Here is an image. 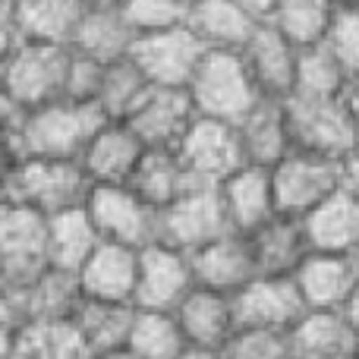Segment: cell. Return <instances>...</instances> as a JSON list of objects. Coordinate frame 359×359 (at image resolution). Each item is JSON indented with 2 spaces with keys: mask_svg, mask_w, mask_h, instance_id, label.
<instances>
[{
  "mask_svg": "<svg viewBox=\"0 0 359 359\" xmlns=\"http://www.w3.org/2000/svg\"><path fill=\"white\" fill-rule=\"evenodd\" d=\"M341 104L347 111V120L353 126V136H356V145H359V79H350L347 92L341 95Z\"/></svg>",
  "mask_w": 359,
  "mask_h": 359,
  "instance_id": "obj_44",
  "label": "cell"
},
{
  "mask_svg": "<svg viewBox=\"0 0 359 359\" xmlns=\"http://www.w3.org/2000/svg\"><path fill=\"white\" fill-rule=\"evenodd\" d=\"M350 86L347 69L341 67L328 44L299 50L297 67V98H316V101H337Z\"/></svg>",
  "mask_w": 359,
  "mask_h": 359,
  "instance_id": "obj_36",
  "label": "cell"
},
{
  "mask_svg": "<svg viewBox=\"0 0 359 359\" xmlns=\"http://www.w3.org/2000/svg\"><path fill=\"white\" fill-rule=\"evenodd\" d=\"M120 10H123L130 29L136 32V38L177 29L186 22V6H180L177 0H126Z\"/></svg>",
  "mask_w": 359,
  "mask_h": 359,
  "instance_id": "obj_38",
  "label": "cell"
},
{
  "mask_svg": "<svg viewBox=\"0 0 359 359\" xmlns=\"http://www.w3.org/2000/svg\"><path fill=\"white\" fill-rule=\"evenodd\" d=\"M236 133H240V145L246 155V168L274 170L287 155H293L284 101L262 98L255 111L236 126Z\"/></svg>",
  "mask_w": 359,
  "mask_h": 359,
  "instance_id": "obj_23",
  "label": "cell"
},
{
  "mask_svg": "<svg viewBox=\"0 0 359 359\" xmlns=\"http://www.w3.org/2000/svg\"><path fill=\"white\" fill-rule=\"evenodd\" d=\"M82 303H86V293H82L79 274L60 271V268H48L19 297L25 322H73Z\"/></svg>",
  "mask_w": 359,
  "mask_h": 359,
  "instance_id": "obj_29",
  "label": "cell"
},
{
  "mask_svg": "<svg viewBox=\"0 0 359 359\" xmlns=\"http://www.w3.org/2000/svg\"><path fill=\"white\" fill-rule=\"evenodd\" d=\"M95 359H142L139 353H133L130 347H123V350H114V353H104V356H95Z\"/></svg>",
  "mask_w": 359,
  "mask_h": 359,
  "instance_id": "obj_50",
  "label": "cell"
},
{
  "mask_svg": "<svg viewBox=\"0 0 359 359\" xmlns=\"http://www.w3.org/2000/svg\"><path fill=\"white\" fill-rule=\"evenodd\" d=\"M79 284L86 299L98 303H130L136 306L139 287V249L101 243L95 255L82 265Z\"/></svg>",
  "mask_w": 359,
  "mask_h": 359,
  "instance_id": "obj_21",
  "label": "cell"
},
{
  "mask_svg": "<svg viewBox=\"0 0 359 359\" xmlns=\"http://www.w3.org/2000/svg\"><path fill=\"white\" fill-rule=\"evenodd\" d=\"M217 196H221V208H224V217H227L230 233L252 236L278 217L271 170H262V168L236 170L233 177H227L217 186Z\"/></svg>",
  "mask_w": 359,
  "mask_h": 359,
  "instance_id": "obj_16",
  "label": "cell"
},
{
  "mask_svg": "<svg viewBox=\"0 0 359 359\" xmlns=\"http://www.w3.org/2000/svg\"><path fill=\"white\" fill-rule=\"evenodd\" d=\"M224 233H230V227L217 189H192L164 211H158V243L177 252L196 255Z\"/></svg>",
  "mask_w": 359,
  "mask_h": 359,
  "instance_id": "obj_10",
  "label": "cell"
},
{
  "mask_svg": "<svg viewBox=\"0 0 359 359\" xmlns=\"http://www.w3.org/2000/svg\"><path fill=\"white\" fill-rule=\"evenodd\" d=\"M189 259H192V274H196V287L224 293V297H236L259 278L252 243H249V236L240 233H224L221 240L198 249Z\"/></svg>",
  "mask_w": 359,
  "mask_h": 359,
  "instance_id": "obj_18",
  "label": "cell"
},
{
  "mask_svg": "<svg viewBox=\"0 0 359 359\" xmlns=\"http://www.w3.org/2000/svg\"><path fill=\"white\" fill-rule=\"evenodd\" d=\"M130 189L142 198L145 205H151L155 211H164L168 205H174L180 196L198 189L192 183L189 170L183 168L177 151L170 149H149L139 164L136 177H133Z\"/></svg>",
  "mask_w": 359,
  "mask_h": 359,
  "instance_id": "obj_30",
  "label": "cell"
},
{
  "mask_svg": "<svg viewBox=\"0 0 359 359\" xmlns=\"http://www.w3.org/2000/svg\"><path fill=\"white\" fill-rule=\"evenodd\" d=\"M107 123V117L95 104H76V101H54L48 107L25 114L19 126V145L22 158L35 161H76L79 164L86 145Z\"/></svg>",
  "mask_w": 359,
  "mask_h": 359,
  "instance_id": "obj_1",
  "label": "cell"
},
{
  "mask_svg": "<svg viewBox=\"0 0 359 359\" xmlns=\"http://www.w3.org/2000/svg\"><path fill=\"white\" fill-rule=\"evenodd\" d=\"M186 92H189L198 117L233 126H240L262 101L259 88L236 50H205Z\"/></svg>",
  "mask_w": 359,
  "mask_h": 359,
  "instance_id": "obj_3",
  "label": "cell"
},
{
  "mask_svg": "<svg viewBox=\"0 0 359 359\" xmlns=\"http://www.w3.org/2000/svg\"><path fill=\"white\" fill-rule=\"evenodd\" d=\"M344 192H350L359 202V145L344 158Z\"/></svg>",
  "mask_w": 359,
  "mask_h": 359,
  "instance_id": "obj_45",
  "label": "cell"
},
{
  "mask_svg": "<svg viewBox=\"0 0 359 359\" xmlns=\"http://www.w3.org/2000/svg\"><path fill=\"white\" fill-rule=\"evenodd\" d=\"M126 0H82L86 10H120Z\"/></svg>",
  "mask_w": 359,
  "mask_h": 359,
  "instance_id": "obj_48",
  "label": "cell"
},
{
  "mask_svg": "<svg viewBox=\"0 0 359 359\" xmlns=\"http://www.w3.org/2000/svg\"><path fill=\"white\" fill-rule=\"evenodd\" d=\"M88 189L92 183L76 161H35V158H25L4 183L10 202L25 205L44 217L82 208Z\"/></svg>",
  "mask_w": 359,
  "mask_h": 359,
  "instance_id": "obj_5",
  "label": "cell"
},
{
  "mask_svg": "<svg viewBox=\"0 0 359 359\" xmlns=\"http://www.w3.org/2000/svg\"><path fill=\"white\" fill-rule=\"evenodd\" d=\"M337 19L334 0H278L268 25L278 29L293 48L306 50L325 44Z\"/></svg>",
  "mask_w": 359,
  "mask_h": 359,
  "instance_id": "obj_32",
  "label": "cell"
},
{
  "mask_svg": "<svg viewBox=\"0 0 359 359\" xmlns=\"http://www.w3.org/2000/svg\"><path fill=\"white\" fill-rule=\"evenodd\" d=\"M177 4H180V6H186V10H189V6L196 4V0H177Z\"/></svg>",
  "mask_w": 359,
  "mask_h": 359,
  "instance_id": "obj_53",
  "label": "cell"
},
{
  "mask_svg": "<svg viewBox=\"0 0 359 359\" xmlns=\"http://www.w3.org/2000/svg\"><path fill=\"white\" fill-rule=\"evenodd\" d=\"M82 208L101 243H117L139 252L158 243V211L145 205L130 186H92Z\"/></svg>",
  "mask_w": 359,
  "mask_h": 359,
  "instance_id": "obj_7",
  "label": "cell"
},
{
  "mask_svg": "<svg viewBox=\"0 0 359 359\" xmlns=\"http://www.w3.org/2000/svg\"><path fill=\"white\" fill-rule=\"evenodd\" d=\"M236 4H240L249 16L259 19V22H268L271 13H274V6H278V0H236Z\"/></svg>",
  "mask_w": 359,
  "mask_h": 359,
  "instance_id": "obj_46",
  "label": "cell"
},
{
  "mask_svg": "<svg viewBox=\"0 0 359 359\" xmlns=\"http://www.w3.org/2000/svg\"><path fill=\"white\" fill-rule=\"evenodd\" d=\"M192 290H196V274H192V259L186 252H177L161 243L139 252L136 309L177 312Z\"/></svg>",
  "mask_w": 359,
  "mask_h": 359,
  "instance_id": "obj_12",
  "label": "cell"
},
{
  "mask_svg": "<svg viewBox=\"0 0 359 359\" xmlns=\"http://www.w3.org/2000/svg\"><path fill=\"white\" fill-rule=\"evenodd\" d=\"M177 155L198 189H217L227 177L246 168V155H243L236 126L208 117H198L192 123V130L180 142Z\"/></svg>",
  "mask_w": 359,
  "mask_h": 359,
  "instance_id": "obj_9",
  "label": "cell"
},
{
  "mask_svg": "<svg viewBox=\"0 0 359 359\" xmlns=\"http://www.w3.org/2000/svg\"><path fill=\"white\" fill-rule=\"evenodd\" d=\"M0 359H6V356H0Z\"/></svg>",
  "mask_w": 359,
  "mask_h": 359,
  "instance_id": "obj_58",
  "label": "cell"
},
{
  "mask_svg": "<svg viewBox=\"0 0 359 359\" xmlns=\"http://www.w3.org/2000/svg\"><path fill=\"white\" fill-rule=\"evenodd\" d=\"M151 92V82L145 79V73L136 67L133 57H123V60H114L104 67V76H101V92H98V107L107 120H126L136 114V107L145 101V95Z\"/></svg>",
  "mask_w": 359,
  "mask_h": 359,
  "instance_id": "obj_35",
  "label": "cell"
},
{
  "mask_svg": "<svg viewBox=\"0 0 359 359\" xmlns=\"http://www.w3.org/2000/svg\"><path fill=\"white\" fill-rule=\"evenodd\" d=\"M101 76H104V63L73 54L69 79H67V101L95 104V101H98V92H101Z\"/></svg>",
  "mask_w": 359,
  "mask_h": 359,
  "instance_id": "obj_41",
  "label": "cell"
},
{
  "mask_svg": "<svg viewBox=\"0 0 359 359\" xmlns=\"http://www.w3.org/2000/svg\"><path fill=\"white\" fill-rule=\"evenodd\" d=\"M221 359H293L290 337L280 331L240 328L221 350Z\"/></svg>",
  "mask_w": 359,
  "mask_h": 359,
  "instance_id": "obj_39",
  "label": "cell"
},
{
  "mask_svg": "<svg viewBox=\"0 0 359 359\" xmlns=\"http://www.w3.org/2000/svg\"><path fill=\"white\" fill-rule=\"evenodd\" d=\"M287 337L293 359H344L359 350V334L344 312H306Z\"/></svg>",
  "mask_w": 359,
  "mask_h": 359,
  "instance_id": "obj_26",
  "label": "cell"
},
{
  "mask_svg": "<svg viewBox=\"0 0 359 359\" xmlns=\"http://www.w3.org/2000/svg\"><path fill=\"white\" fill-rule=\"evenodd\" d=\"M10 6H13V0H0V16H6V13H10Z\"/></svg>",
  "mask_w": 359,
  "mask_h": 359,
  "instance_id": "obj_52",
  "label": "cell"
},
{
  "mask_svg": "<svg viewBox=\"0 0 359 359\" xmlns=\"http://www.w3.org/2000/svg\"><path fill=\"white\" fill-rule=\"evenodd\" d=\"M233 306L240 328L280 331V334H290L306 316V303L293 278H255L246 290L233 297Z\"/></svg>",
  "mask_w": 359,
  "mask_h": 359,
  "instance_id": "obj_14",
  "label": "cell"
},
{
  "mask_svg": "<svg viewBox=\"0 0 359 359\" xmlns=\"http://www.w3.org/2000/svg\"><path fill=\"white\" fill-rule=\"evenodd\" d=\"M101 246V236L95 224L88 221L86 208H73L63 215L48 217V262L50 268L79 274L82 265Z\"/></svg>",
  "mask_w": 359,
  "mask_h": 359,
  "instance_id": "obj_31",
  "label": "cell"
},
{
  "mask_svg": "<svg viewBox=\"0 0 359 359\" xmlns=\"http://www.w3.org/2000/svg\"><path fill=\"white\" fill-rule=\"evenodd\" d=\"M22 325H25V316H22V306H19V297H13L10 290L0 287V356L10 359L13 344H16Z\"/></svg>",
  "mask_w": 359,
  "mask_h": 359,
  "instance_id": "obj_42",
  "label": "cell"
},
{
  "mask_svg": "<svg viewBox=\"0 0 359 359\" xmlns=\"http://www.w3.org/2000/svg\"><path fill=\"white\" fill-rule=\"evenodd\" d=\"M271 183L278 215L306 221L312 211L344 189V161L293 151L271 170Z\"/></svg>",
  "mask_w": 359,
  "mask_h": 359,
  "instance_id": "obj_6",
  "label": "cell"
},
{
  "mask_svg": "<svg viewBox=\"0 0 359 359\" xmlns=\"http://www.w3.org/2000/svg\"><path fill=\"white\" fill-rule=\"evenodd\" d=\"M130 57L155 88H189L192 76L205 57V48L183 22L177 29L136 38Z\"/></svg>",
  "mask_w": 359,
  "mask_h": 359,
  "instance_id": "obj_11",
  "label": "cell"
},
{
  "mask_svg": "<svg viewBox=\"0 0 359 359\" xmlns=\"http://www.w3.org/2000/svg\"><path fill=\"white\" fill-rule=\"evenodd\" d=\"M249 243H252L259 278H293L303 268V262L312 255L306 224L284 215H278L259 233H252Z\"/></svg>",
  "mask_w": 359,
  "mask_h": 359,
  "instance_id": "obj_24",
  "label": "cell"
},
{
  "mask_svg": "<svg viewBox=\"0 0 359 359\" xmlns=\"http://www.w3.org/2000/svg\"><path fill=\"white\" fill-rule=\"evenodd\" d=\"M136 306L130 303H98V299H86L79 309V316L73 318V325L79 328L82 341L88 344L95 356L123 350L130 344L133 322H136Z\"/></svg>",
  "mask_w": 359,
  "mask_h": 359,
  "instance_id": "obj_33",
  "label": "cell"
},
{
  "mask_svg": "<svg viewBox=\"0 0 359 359\" xmlns=\"http://www.w3.org/2000/svg\"><path fill=\"white\" fill-rule=\"evenodd\" d=\"M287 126H290L293 151L344 161L356 149L353 126L347 120L341 98L337 101H316V98H287Z\"/></svg>",
  "mask_w": 359,
  "mask_h": 359,
  "instance_id": "obj_8",
  "label": "cell"
},
{
  "mask_svg": "<svg viewBox=\"0 0 359 359\" xmlns=\"http://www.w3.org/2000/svg\"><path fill=\"white\" fill-rule=\"evenodd\" d=\"M22 161H25V158H22V145H19V133L0 130V183H6L10 174Z\"/></svg>",
  "mask_w": 359,
  "mask_h": 359,
  "instance_id": "obj_43",
  "label": "cell"
},
{
  "mask_svg": "<svg viewBox=\"0 0 359 359\" xmlns=\"http://www.w3.org/2000/svg\"><path fill=\"white\" fill-rule=\"evenodd\" d=\"M50 268L48 217L19 202H0V287L22 297Z\"/></svg>",
  "mask_w": 359,
  "mask_h": 359,
  "instance_id": "obj_4",
  "label": "cell"
},
{
  "mask_svg": "<svg viewBox=\"0 0 359 359\" xmlns=\"http://www.w3.org/2000/svg\"><path fill=\"white\" fill-rule=\"evenodd\" d=\"M293 284L303 297L306 312H344L359 287V271L353 259L312 252L293 274Z\"/></svg>",
  "mask_w": 359,
  "mask_h": 359,
  "instance_id": "obj_19",
  "label": "cell"
},
{
  "mask_svg": "<svg viewBox=\"0 0 359 359\" xmlns=\"http://www.w3.org/2000/svg\"><path fill=\"white\" fill-rule=\"evenodd\" d=\"M249 76L262 98L287 101L297 92V67H299V48H293L278 29L268 22L259 25L249 44L240 50Z\"/></svg>",
  "mask_w": 359,
  "mask_h": 359,
  "instance_id": "obj_15",
  "label": "cell"
},
{
  "mask_svg": "<svg viewBox=\"0 0 359 359\" xmlns=\"http://www.w3.org/2000/svg\"><path fill=\"white\" fill-rule=\"evenodd\" d=\"M337 10H359V0H334Z\"/></svg>",
  "mask_w": 359,
  "mask_h": 359,
  "instance_id": "obj_51",
  "label": "cell"
},
{
  "mask_svg": "<svg viewBox=\"0 0 359 359\" xmlns=\"http://www.w3.org/2000/svg\"><path fill=\"white\" fill-rule=\"evenodd\" d=\"M174 316L180 322V331H183L186 344L196 350L221 353L230 337L240 331L233 297H224V293H215V290H202V287H196V290L180 303V309Z\"/></svg>",
  "mask_w": 359,
  "mask_h": 359,
  "instance_id": "obj_20",
  "label": "cell"
},
{
  "mask_svg": "<svg viewBox=\"0 0 359 359\" xmlns=\"http://www.w3.org/2000/svg\"><path fill=\"white\" fill-rule=\"evenodd\" d=\"M196 120H198L196 104H192L186 88H155L151 86V92L145 95V101L136 107V114H133L126 123L133 126V133H136L149 149L177 151Z\"/></svg>",
  "mask_w": 359,
  "mask_h": 359,
  "instance_id": "obj_17",
  "label": "cell"
},
{
  "mask_svg": "<svg viewBox=\"0 0 359 359\" xmlns=\"http://www.w3.org/2000/svg\"><path fill=\"white\" fill-rule=\"evenodd\" d=\"M145 151H149V145L133 133L130 123L107 120L86 145L79 168L86 170L92 186H130Z\"/></svg>",
  "mask_w": 359,
  "mask_h": 359,
  "instance_id": "obj_13",
  "label": "cell"
},
{
  "mask_svg": "<svg viewBox=\"0 0 359 359\" xmlns=\"http://www.w3.org/2000/svg\"><path fill=\"white\" fill-rule=\"evenodd\" d=\"M177 359H221V353H211V350H196V347H189L186 353H180Z\"/></svg>",
  "mask_w": 359,
  "mask_h": 359,
  "instance_id": "obj_49",
  "label": "cell"
},
{
  "mask_svg": "<svg viewBox=\"0 0 359 359\" xmlns=\"http://www.w3.org/2000/svg\"><path fill=\"white\" fill-rule=\"evenodd\" d=\"M353 262H356V271H359V252H356V255H353Z\"/></svg>",
  "mask_w": 359,
  "mask_h": 359,
  "instance_id": "obj_55",
  "label": "cell"
},
{
  "mask_svg": "<svg viewBox=\"0 0 359 359\" xmlns=\"http://www.w3.org/2000/svg\"><path fill=\"white\" fill-rule=\"evenodd\" d=\"M325 44L341 60L350 79H359V10H337V19Z\"/></svg>",
  "mask_w": 359,
  "mask_h": 359,
  "instance_id": "obj_40",
  "label": "cell"
},
{
  "mask_svg": "<svg viewBox=\"0 0 359 359\" xmlns=\"http://www.w3.org/2000/svg\"><path fill=\"white\" fill-rule=\"evenodd\" d=\"M344 359H356V356H344Z\"/></svg>",
  "mask_w": 359,
  "mask_h": 359,
  "instance_id": "obj_56",
  "label": "cell"
},
{
  "mask_svg": "<svg viewBox=\"0 0 359 359\" xmlns=\"http://www.w3.org/2000/svg\"><path fill=\"white\" fill-rule=\"evenodd\" d=\"M4 198H6V192H4V183H0V202H4Z\"/></svg>",
  "mask_w": 359,
  "mask_h": 359,
  "instance_id": "obj_54",
  "label": "cell"
},
{
  "mask_svg": "<svg viewBox=\"0 0 359 359\" xmlns=\"http://www.w3.org/2000/svg\"><path fill=\"white\" fill-rule=\"evenodd\" d=\"M356 359H359V350H356Z\"/></svg>",
  "mask_w": 359,
  "mask_h": 359,
  "instance_id": "obj_57",
  "label": "cell"
},
{
  "mask_svg": "<svg viewBox=\"0 0 359 359\" xmlns=\"http://www.w3.org/2000/svg\"><path fill=\"white\" fill-rule=\"evenodd\" d=\"M10 359H95L73 322H25Z\"/></svg>",
  "mask_w": 359,
  "mask_h": 359,
  "instance_id": "obj_34",
  "label": "cell"
},
{
  "mask_svg": "<svg viewBox=\"0 0 359 359\" xmlns=\"http://www.w3.org/2000/svg\"><path fill=\"white\" fill-rule=\"evenodd\" d=\"M133 44H136V32L130 29L123 10H86L82 22L73 32L69 50L107 67L114 60L130 57Z\"/></svg>",
  "mask_w": 359,
  "mask_h": 359,
  "instance_id": "obj_28",
  "label": "cell"
},
{
  "mask_svg": "<svg viewBox=\"0 0 359 359\" xmlns=\"http://www.w3.org/2000/svg\"><path fill=\"white\" fill-rule=\"evenodd\" d=\"M10 22L19 41L38 44H67L73 41L76 25L86 16L82 0H13Z\"/></svg>",
  "mask_w": 359,
  "mask_h": 359,
  "instance_id": "obj_25",
  "label": "cell"
},
{
  "mask_svg": "<svg viewBox=\"0 0 359 359\" xmlns=\"http://www.w3.org/2000/svg\"><path fill=\"white\" fill-rule=\"evenodd\" d=\"M344 316L350 318V325H353V331L359 334V287H356V293L350 297V303H347V309H344Z\"/></svg>",
  "mask_w": 359,
  "mask_h": 359,
  "instance_id": "obj_47",
  "label": "cell"
},
{
  "mask_svg": "<svg viewBox=\"0 0 359 359\" xmlns=\"http://www.w3.org/2000/svg\"><path fill=\"white\" fill-rule=\"evenodd\" d=\"M259 19L249 16L236 0H196L186 10V29L198 38L205 50H236L259 32Z\"/></svg>",
  "mask_w": 359,
  "mask_h": 359,
  "instance_id": "obj_22",
  "label": "cell"
},
{
  "mask_svg": "<svg viewBox=\"0 0 359 359\" xmlns=\"http://www.w3.org/2000/svg\"><path fill=\"white\" fill-rule=\"evenodd\" d=\"M73 50L67 44L19 41L4 63L0 88L22 114L67 98V79Z\"/></svg>",
  "mask_w": 359,
  "mask_h": 359,
  "instance_id": "obj_2",
  "label": "cell"
},
{
  "mask_svg": "<svg viewBox=\"0 0 359 359\" xmlns=\"http://www.w3.org/2000/svg\"><path fill=\"white\" fill-rule=\"evenodd\" d=\"M126 347L133 353H139L142 359H177L180 353L189 350L180 322L174 312H136V322H133V334Z\"/></svg>",
  "mask_w": 359,
  "mask_h": 359,
  "instance_id": "obj_37",
  "label": "cell"
},
{
  "mask_svg": "<svg viewBox=\"0 0 359 359\" xmlns=\"http://www.w3.org/2000/svg\"><path fill=\"white\" fill-rule=\"evenodd\" d=\"M303 224L312 252L344 255V259H353L359 252V202L350 192L341 189L331 196Z\"/></svg>",
  "mask_w": 359,
  "mask_h": 359,
  "instance_id": "obj_27",
  "label": "cell"
}]
</instances>
